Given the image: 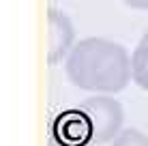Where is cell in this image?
<instances>
[{
	"label": "cell",
	"instance_id": "4",
	"mask_svg": "<svg viewBox=\"0 0 148 146\" xmlns=\"http://www.w3.org/2000/svg\"><path fill=\"white\" fill-rule=\"evenodd\" d=\"M131 80L142 90H148V32L140 39L131 56Z\"/></svg>",
	"mask_w": 148,
	"mask_h": 146
},
{
	"label": "cell",
	"instance_id": "1",
	"mask_svg": "<svg viewBox=\"0 0 148 146\" xmlns=\"http://www.w3.org/2000/svg\"><path fill=\"white\" fill-rule=\"evenodd\" d=\"M64 73L73 86L86 93L114 95L131 82V56L116 41L88 37L71 47Z\"/></svg>",
	"mask_w": 148,
	"mask_h": 146
},
{
	"label": "cell",
	"instance_id": "6",
	"mask_svg": "<svg viewBox=\"0 0 148 146\" xmlns=\"http://www.w3.org/2000/svg\"><path fill=\"white\" fill-rule=\"evenodd\" d=\"M122 2L135 11H148V0H122Z\"/></svg>",
	"mask_w": 148,
	"mask_h": 146
},
{
	"label": "cell",
	"instance_id": "5",
	"mask_svg": "<svg viewBox=\"0 0 148 146\" xmlns=\"http://www.w3.org/2000/svg\"><path fill=\"white\" fill-rule=\"evenodd\" d=\"M112 146H148V135L137 129H125L112 140Z\"/></svg>",
	"mask_w": 148,
	"mask_h": 146
},
{
	"label": "cell",
	"instance_id": "2",
	"mask_svg": "<svg viewBox=\"0 0 148 146\" xmlns=\"http://www.w3.org/2000/svg\"><path fill=\"white\" fill-rule=\"evenodd\" d=\"M77 110L84 114L90 127V140L95 144L112 142L120 133V127L125 123L122 105L110 95H95L77 105Z\"/></svg>",
	"mask_w": 148,
	"mask_h": 146
},
{
	"label": "cell",
	"instance_id": "3",
	"mask_svg": "<svg viewBox=\"0 0 148 146\" xmlns=\"http://www.w3.org/2000/svg\"><path fill=\"white\" fill-rule=\"evenodd\" d=\"M47 24H49V47H47V62L56 64L73 47L75 41V28L71 19L60 9H49L47 11Z\"/></svg>",
	"mask_w": 148,
	"mask_h": 146
}]
</instances>
